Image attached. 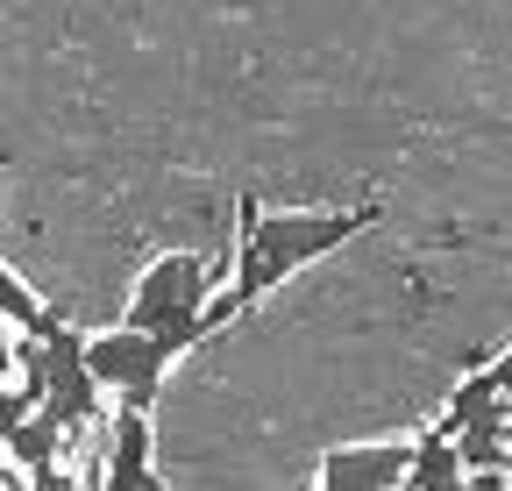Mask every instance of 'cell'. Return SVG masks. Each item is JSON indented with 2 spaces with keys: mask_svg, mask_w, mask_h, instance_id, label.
Segmentation results:
<instances>
[{
  "mask_svg": "<svg viewBox=\"0 0 512 491\" xmlns=\"http://www.w3.org/2000/svg\"><path fill=\"white\" fill-rule=\"evenodd\" d=\"M484 420H512V399L498 392V378H491V371H477V378H463V385H456L448 413L434 420V435H448V442H456L463 427H484Z\"/></svg>",
  "mask_w": 512,
  "mask_h": 491,
  "instance_id": "7",
  "label": "cell"
},
{
  "mask_svg": "<svg viewBox=\"0 0 512 491\" xmlns=\"http://www.w3.org/2000/svg\"><path fill=\"white\" fill-rule=\"evenodd\" d=\"M413 442H363V449H328L320 491H406Z\"/></svg>",
  "mask_w": 512,
  "mask_h": 491,
  "instance_id": "5",
  "label": "cell"
},
{
  "mask_svg": "<svg viewBox=\"0 0 512 491\" xmlns=\"http://www.w3.org/2000/svg\"><path fill=\"white\" fill-rule=\"evenodd\" d=\"M384 207H342V214H264L256 200H242V235H235V306L264 299L278 278H292L299 264H320L328 250L356 242Z\"/></svg>",
  "mask_w": 512,
  "mask_h": 491,
  "instance_id": "1",
  "label": "cell"
},
{
  "mask_svg": "<svg viewBox=\"0 0 512 491\" xmlns=\"http://www.w3.org/2000/svg\"><path fill=\"white\" fill-rule=\"evenodd\" d=\"M0 321H8V328H36V321H43V299H36L8 264H0Z\"/></svg>",
  "mask_w": 512,
  "mask_h": 491,
  "instance_id": "9",
  "label": "cell"
},
{
  "mask_svg": "<svg viewBox=\"0 0 512 491\" xmlns=\"http://www.w3.org/2000/svg\"><path fill=\"white\" fill-rule=\"evenodd\" d=\"M214 278H228V250H221V257H185V250L157 257V264L143 271L136 299H128V321H121V328L157 335V328H178V321H200L207 299H214Z\"/></svg>",
  "mask_w": 512,
  "mask_h": 491,
  "instance_id": "2",
  "label": "cell"
},
{
  "mask_svg": "<svg viewBox=\"0 0 512 491\" xmlns=\"http://www.w3.org/2000/svg\"><path fill=\"white\" fill-rule=\"evenodd\" d=\"M0 371H15V328L0 321Z\"/></svg>",
  "mask_w": 512,
  "mask_h": 491,
  "instance_id": "12",
  "label": "cell"
},
{
  "mask_svg": "<svg viewBox=\"0 0 512 491\" xmlns=\"http://www.w3.org/2000/svg\"><path fill=\"white\" fill-rule=\"evenodd\" d=\"M505 470H512V456H505Z\"/></svg>",
  "mask_w": 512,
  "mask_h": 491,
  "instance_id": "13",
  "label": "cell"
},
{
  "mask_svg": "<svg viewBox=\"0 0 512 491\" xmlns=\"http://www.w3.org/2000/svg\"><path fill=\"white\" fill-rule=\"evenodd\" d=\"M29 413H36V392H22V385H15V392H0V442H8Z\"/></svg>",
  "mask_w": 512,
  "mask_h": 491,
  "instance_id": "10",
  "label": "cell"
},
{
  "mask_svg": "<svg viewBox=\"0 0 512 491\" xmlns=\"http://www.w3.org/2000/svg\"><path fill=\"white\" fill-rule=\"evenodd\" d=\"M0 456H8V463H15V470L29 477V470H50V463H72V456H86V449H72V435H64L57 420L29 413V420L15 427V435L0 442Z\"/></svg>",
  "mask_w": 512,
  "mask_h": 491,
  "instance_id": "6",
  "label": "cell"
},
{
  "mask_svg": "<svg viewBox=\"0 0 512 491\" xmlns=\"http://www.w3.org/2000/svg\"><path fill=\"white\" fill-rule=\"evenodd\" d=\"M43 349H50V385H43V420H57L64 435H93V427L107 420L100 413V378L86 371V335H72L50 306H43V321H36Z\"/></svg>",
  "mask_w": 512,
  "mask_h": 491,
  "instance_id": "3",
  "label": "cell"
},
{
  "mask_svg": "<svg viewBox=\"0 0 512 491\" xmlns=\"http://www.w3.org/2000/svg\"><path fill=\"white\" fill-rule=\"evenodd\" d=\"M86 371L100 378V392H121V406L150 413L164 392V371H171V349H164V335H143V328H107L86 342Z\"/></svg>",
  "mask_w": 512,
  "mask_h": 491,
  "instance_id": "4",
  "label": "cell"
},
{
  "mask_svg": "<svg viewBox=\"0 0 512 491\" xmlns=\"http://www.w3.org/2000/svg\"><path fill=\"white\" fill-rule=\"evenodd\" d=\"M406 491H470V470H463V456H456V442L448 435H427L413 442V470H406Z\"/></svg>",
  "mask_w": 512,
  "mask_h": 491,
  "instance_id": "8",
  "label": "cell"
},
{
  "mask_svg": "<svg viewBox=\"0 0 512 491\" xmlns=\"http://www.w3.org/2000/svg\"><path fill=\"white\" fill-rule=\"evenodd\" d=\"M470 491H512V470H477Z\"/></svg>",
  "mask_w": 512,
  "mask_h": 491,
  "instance_id": "11",
  "label": "cell"
}]
</instances>
